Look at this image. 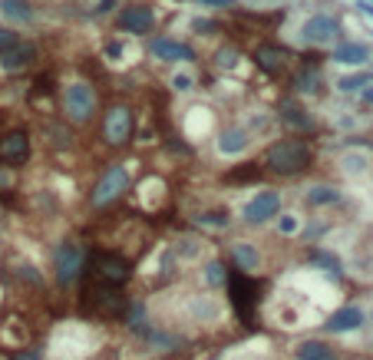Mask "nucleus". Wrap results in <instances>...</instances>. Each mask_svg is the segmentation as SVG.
Returning a JSON list of instances; mask_svg holds the SVG:
<instances>
[{
  "mask_svg": "<svg viewBox=\"0 0 373 360\" xmlns=\"http://www.w3.org/2000/svg\"><path fill=\"white\" fill-rule=\"evenodd\" d=\"M360 96H363V103H367V106H373V86H367Z\"/></svg>",
  "mask_w": 373,
  "mask_h": 360,
  "instance_id": "ea45409f",
  "label": "nucleus"
},
{
  "mask_svg": "<svg viewBox=\"0 0 373 360\" xmlns=\"http://www.w3.org/2000/svg\"><path fill=\"white\" fill-rule=\"evenodd\" d=\"M231 264H235V271L254 274L261 268V251L251 241H231Z\"/></svg>",
  "mask_w": 373,
  "mask_h": 360,
  "instance_id": "aec40b11",
  "label": "nucleus"
},
{
  "mask_svg": "<svg viewBox=\"0 0 373 360\" xmlns=\"http://www.w3.org/2000/svg\"><path fill=\"white\" fill-rule=\"evenodd\" d=\"M218 153L221 155H242V153H248V146H251V132L248 129H242V126H225V129L218 132Z\"/></svg>",
  "mask_w": 373,
  "mask_h": 360,
  "instance_id": "a211bd4d",
  "label": "nucleus"
},
{
  "mask_svg": "<svg viewBox=\"0 0 373 360\" xmlns=\"http://www.w3.org/2000/svg\"><path fill=\"white\" fill-rule=\"evenodd\" d=\"M370 63H373V60H370ZM370 73H373V70H370Z\"/></svg>",
  "mask_w": 373,
  "mask_h": 360,
  "instance_id": "a19ab883",
  "label": "nucleus"
},
{
  "mask_svg": "<svg viewBox=\"0 0 373 360\" xmlns=\"http://www.w3.org/2000/svg\"><path fill=\"white\" fill-rule=\"evenodd\" d=\"M228 295L238 307V314H242L244 324H251L254 317V307H258V284L251 281V274H242V271H231L228 274Z\"/></svg>",
  "mask_w": 373,
  "mask_h": 360,
  "instance_id": "9d476101",
  "label": "nucleus"
},
{
  "mask_svg": "<svg viewBox=\"0 0 373 360\" xmlns=\"http://www.w3.org/2000/svg\"><path fill=\"white\" fill-rule=\"evenodd\" d=\"M13 360H44L40 350H30V354H13Z\"/></svg>",
  "mask_w": 373,
  "mask_h": 360,
  "instance_id": "58836bf2",
  "label": "nucleus"
},
{
  "mask_svg": "<svg viewBox=\"0 0 373 360\" xmlns=\"http://www.w3.org/2000/svg\"><path fill=\"white\" fill-rule=\"evenodd\" d=\"M225 281H228V268H225V262L215 258V262L205 264V284H209V288H221Z\"/></svg>",
  "mask_w": 373,
  "mask_h": 360,
  "instance_id": "c85d7f7f",
  "label": "nucleus"
},
{
  "mask_svg": "<svg viewBox=\"0 0 373 360\" xmlns=\"http://www.w3.org/2000/svg\"><path fill=\"white\" fill-rule=\"evenodd\" d=\"M192 30L202 33V37H209V33L218 30V23H215V20H192Z\"/></svg>",
  "mask_w": 373,
  "mask_h": 360,
  "instance_id": "72a5a7b5",
  "label": "nucleus"
},
{
  "mask_svg": "<svg viewBox=\"0 0 373 360\" xmlns=\"http://www.w3.org/2000/svg\"><path fill=\"white\" fill-rule=\"evenodd\" d=\"M116 27L126 33H136V37H143V33H152L155 27V11L149 4H129V7H122L119 17H116Z\"/></svg>",
  "mask_w": 373,
  "mask_h": 360,
  "instance_id": "9b49d317",
  "label": "nucleus"
},
{
  "mask_svg": "<svg viewBox=\"0 0 373 360\" xmlns=\"http://www.w3.org/2000/svg\"><path fill=\"white\" fill-rule=\"evenodd\" d=\"M149 53L162 63H195V50L188 44H178L172 37H152L149 40Z\"/></svg>",
  "mask_w": 373,
  "mask_h": 360,
  "instance_id": "2eb2a0df",
  "label": "nucleus"
},
{
  "mask_svg": "<svg viewBox=\"0 0 373 360\" xmlns=\"http://www.w3.org/2000/svg\"><path fill=\"white\" fill-rule=\"evenodd\" d=\"M198 4H205L211 11H228V7H235V0H198Z\"/></svg>",
  "mask_w": 373,
  "mask_h": 360,
  "instance_id": "c9c22d12",
  "label": "nucleus"
},
{
  "mask_svg": "<svg viewBox=\"0 0 373 360\" xmlns=\"http://www.w3.org/2000/svg\"><path fill=\"white\" fill-rule=\"evenodd\" d=\"M357 11H360L363 17H370V20H373V4H370V0H357Z\"/></svg>",
  "mask_w": 373,
  "mask_h": 360,
  "instance_id": "4c0bfd02",
  "label": "nucleus"
},
{
  "mask_svg": "<svg viewBox=\"0 0 373 360\" xmlns=\"http://www.w3.org/2000/svg\"><path fill=\"white\" fill-rule=\"evenodd\" d=\"M367 86H373L370 70H357V73H347V77L337 79V93H363Z\"/></svg>",
  "mask_w": 373,
  "mask_h": 360,
  "instance_id": "393cba45",
  "label": "nucleus"
},
{
  "mask_svg": "<svg viewBox=\"0 0 373 360\" xmlns=\"http://www.w3.org/2000/svg\"><path fill=\"white\" fill-rule=\"evenodd\" d=\"M370 4H373V0H370Z\"/></svg>",
  "mask_w": 373,
  "mask_h": 360,
  "instance_id": "79ce46f5",
  "label": "nucleus"
},
{
  "mask_svg": "<svg viewBox=\"0 0 373 360\" xmlns=\"http://www.w3.org/2000/svg\"><path fill=\"white\" fill-rule=\"evenodd\" d=\"M310 264H318V268H324V271H327V274H334V278H341V274H343L341 258H337L334 251H327V248H310Z\"/></svg>",
  "mask_w": 373,
  "mask_h": 360,
  "instance_id": "a878e982",
  "label": "nucleus"
},
{
  "mask_svg": "<svg viewBox=\"0 0 373 360\" xmlns=\"http://www.w3.org/2000/svg\"><path fill=\"white\" fill-rule=\"evenodd\" d=\"M33 53H37V50H33L30 44L11 46L7 53H0V70H7V73H13V70H23V66H30Z\"/></svg>",
  "mask_w": 373,
  "mask_h": 360,
  "instance_id": "4be33fe9",
  "label": "nucleus"
},
{
  "mask_svg": "<svg viewBox=\"0 0 373 360\" xmlns=\"http://www.w3.org/2000/svg\"><path fill=\"white\" fill-rule=\"evenodd\" d=\"M310 165H314V149H310L308 139H297V136L271 142V146L264 149V159H261V169L281 175V179L308 172Z\"/></svg>",
  "mask_w": 373,
  "mask_h": 360,
  "instance_id": "f257e3e1",
  "label": "nucleus"
},
{
  "mask_svg": "<svg viewBox=\"0 0 373 360\" xmlns=\"http://www.w3.org/2000/svg\"><path fill=\"white\" fill-rule=\"evenodd\" d=\"M83 311L93 314V317H112V321H122L126 311H129V301H126L116 288L96 281V278H89V281L83 284Z\"/></svg>",
  "mask_w": 373,
  "mask_h": 360,
  "instance_id": "f03ea898",
  "label": "nucleus"
},
{
  "mask_svg": "<svg viewBox=\"0 0 373 360\" xmlns=\"http://www.w3.org/2000/svg\"><path fill=\"white\" fill-rule=\"evenodd\" d=\"M198 225H209V229H228V212H225V208H209V212H202V215H198Z\"/></svg>",
  "mask_w": 373,
  "mask_h": 360,
  "instance_id": "c756f323",
  "label": "nucleus"
},
{
  "mask_svg": "<svg viewBox=\"0 0 373 360\" xmlns=\"http://www.w3.org/2000/svg\"><path fill=\"white\" fill-rule=\"evenodd\" d=\"M238 60H242V50L235 44H221L215 53H211V63L218 66V70H235L238 66Z\"/></svg>",
  "mask_w": 373,
  "mask_h": 360,
  "instance_id": "bb28decb",
  "label": "nucleus"
},
{
  "mask_svg": "<svg viewBox=\"0 0 373 360\" xmlns=\"http://www.w3.org/2000/svg\"><path fill=\"white\" fill-rule=\"evenodd\" d=\"M103 53L110 56V60H119V56H122V44H119V40H110V44H106V50H103Z\"/></svg>",
  "mask_w": 373,
  "mask_h": 360,
  "instance_id": "e433bc0d",
  "label": "nucleus"
},
{
  "mask_svg": "<svg viewBox=\"0 0 373 360\" xmlns=\"http://www.w3.org/2000/svg\"><path fill=\"white\" fill-rule=\"evenodd\" d=\"M0 17L13 23H30L37 17L30 0H0Z\"/></svg>",
  "mask_w": 373,
  "mask_h": 360,
  "instance_id": "b1692460",
  "label": "nucleus"
},
{
  "mask_svg": "<svg viewBox=\"0 0 373 360\" xmlns=\"http://www.w3.org/2000/svg\"><path fill=\"white\" fill-rule=\"evenodd\" d=\"M330 60L341 66H367L373 60V50L360 40H341V44L330 50Z\"/></svg>",
  "mask_w": 373,
  "mask_h": 360,
  "instance_id": "dca6fc26",
  "label": "nucleus"
},
{
  "mask_svg": "<svg viewBox=\"0 0 373 360\" xmlns=\"http://www.w3.org/2000/svg\"><path fill=\"white\" fill-rule=\"evenodd\" d=\"M86 268V248L79 241H63L56 245L53 251V271H56V284L60 288H70Z\"/></svg>",
  "mask_w": 373,
  "mask_h": 360,
  "instance_id": "0eeeda50",
  "label": "nucleus"
},
{
  "mask_svg": "<svg viewBox=\"0 0 373 360\" xmlns=\"http://www.w3.org/2000/svg\"><path fill=\"white\" fill-rule=\"evenodd\" d=\"M89 278L110 284V288H122L132 281V262L119 251H96L89 258Z\"/></svg>",
  "mask_w": 373,
  "mask_h": 360,
  "instance_id": "20e7f679",
  "label": "nucleus"
},
{
  "mask_svg": "<svg viewBox=\"0 0 373 360\" xmlns=\"http://www.w3.org/2000/svg\"><path fill=\"white\" fill-rule=\"evenodd\" d=\"M343 202V192L337 186H327V182H318V186L308 188V205L314 208H324V205H341Z\"/></svg>",
  "mask_w": 373,
  "mask_h": 360,
  "instance_id": "5701e85b",
  "label": "nucleus"
},
{
  "mask_svg": "<svg viewBox=\"0 0 373 360\" xmlns=\"http://www.w3.org/2000/svg\"><path fill=\"white\" fill-rule=\"evenodd\" d=\"M136 132V116L126 103H112L110 110L103 112V142L110 149H126Z\"/></svg>",
  "mask_w": 373,
  "mask_h": 360,
  "instance_id": "423d86ee",
  "label": "nucleus"
},
{
  "mask_svg": "<svg viewBox=\"0 0 373 360\" xmlns=\"http://www.w3.org/2000/svg\"><path fill=\"white\" fill-rule=\"evenodd\" d=\"M294 357L297 360H341L337 357V347H330L327 340H320V338L301 340L294 347Z\"/></svg>",
  "mask_w": 373,
  "mask_h": 360,
  "instance_id": "412c9836",
  "label": "nucleus"
},
{
  "mask_svg": "<svg viewBox=\"0 0 373 360\" xmlns=\"http://www.w3.org/2000/svg\"><path fill=\"white\" fill-rule=\"evenodd\" d=\"M343 40V27L334 13H310L308 20L301 23V44L324 50V46H337Z\"/></svg>",
  "mask_w": 373,
  "mask_h": 360,
  "instance_id": "39448f33",
  "label": "nucleus"
},
{
  "mask_svg": "<svg viewBox=\"0 0 373 360\" xmlns=\"http://www.w3.org/2000/svg\"><path fill=\"white\" fill-rule=\"evenodd\" d=\"M20 44V37L11 30V27H0V53H7L11 46H17Z\"/></svg>",
  "mask_w": 373,
  "mask_h": 360,
  "instance_id": "2f4dec72",
  "label": "nucleus"
},
{
  "mask_svg": "<svg viewBox=\"0 0 373 360\" xmlns=\"http://www.w3.org/2000/svg\"><path fill=\"white\" fill-rule=\"evenodd\" d=\"M96 110H99V99H96V89L89 83H70L63 89V116L73 126H89L96 120Z\"/></svg>",
  "mask_w": 373,
  "mask_h": 360,
  "instance_id": "7ed1b4c3",
  "label": "nucleus"
},
{
  "mask_svg": "<svg viewBox=\"0 0 373 360\" xmlns=\"http://www.w3.org/2000/svg\"><path fill=\"white\" fill-rule=\"evenodd\" d=\"M281 215V192L277 188H261L258 195L242 208V221L251 229H261L268 221H275Z\"/></svg>",
  "mask_w": 373,
  "mask_h": 360,
  "instance_id": "1a4fd4ad",
  "label": "nucleus"
},
{
  "mask_svg": "<svg viewBox=\"0 0 373 360\" xmlns=\"http://www.w3.org/2000/svg\"><path fill=\"white\" fill-rule=\"evenodd\" d=\"M281 120H284V126H291L294 132H314V126H318L314 116H310V112L291 96L281 99Z\"/></svg>",
  "mask_w": 373,
  "mask_h": 360,
  "instance_id": "6ab92c4d",
  "label": "nucleus"
},
{
  "mask_svg": "<svg viewBox=\"0 0 373 360\" xmlns=\"http://www.w3.org/2000/svg\"><path fill=\"white\" fill-rule=\"evenodd\" d=\"M363 324H367V311H363L360 304H343L324 321V330H327V334H353V330H360Z\"/></svg>",
  "mask_w": 373,
  "mask_h": 360,
  "instance_id": "4468645a",
  "label": "nucleus"
},
{
  "mask_svg": "<svg viewBox=\"0 0 373 360\" xmlns=\"http://www.w3.org/2000/svg\"><path fill=\"white\" fill-rule=\"evenodd\" d=\"M172 86H176L178 93H192V89H195V79L188 77V73H176V77H172Z\"/></svg>",
  "mask_w": 373,
  "mask_h": 360,
  "instance_id": "473e14b6",
  "label": "nucleus"
},
{
  "mask_svg": "<svg viewBox=\"0 0 373 360\" xmlns=\"http://www.w3.org/2000/svg\"><path fill=\"white\" fill-rule=\"evenodd\" d=\"M287 60H291V53H287L284 46H277V44H261L258 50H254V63H258V70H264L268 77L284 73Z\"/></svg>",
  "mask_w": 373,
  "mask_h": 360,
  "instance_id": "f3484780",
  "label": "nucleus"
},
{
  "mask_svg": "<svg viewBox=\"0 0 373 360\" xmlns=\"http://www.w3.org/2000/svg\"><path fill=\"white\" fill-rule=\"evenodd\" d=\"M341 169H343V175H363L367 169H370V155L367 153H347L341 159Z\"/></svg>",
  "mask_w": 373,
  "mask_h": 360,
  "instance_id": "cd10ccee",
  "label": "nucleus"
},
{
  "mask_svg": "<svg viewBox=\"0 0 373 360\" xmlns=\"http://www.w3.org/2000/svg\"><path fill=\"white\" fill-rule=\"evenodd\" d=\"M30 159V132L27 129H11L0 136V162L7 165H23Z\"/></svg>",
  "mask_w": 373,
  "mask_h": 360,
  "instance_id": "ddd939ff",
  "label": "nucleus"
},
{
  "mask_svg": "<svg viewBox=\"0 0 373 360\" xmlns=\"http://www.w3.org/2000/svg\"><path fill=\"white\" fill-rule=\"evenodd\" d=\"M277 231L284 235V238H291V235H297L301 231V215H277Z\"/></svg>",
  "mask_w": 373,
  "mask_h": 360,
  "instance_id": "7c9ffc66",
  "label": "nucleus"
},
{
  "mask_svg": "<svg viewBox=\"0 0 373 360\" xmlns=\"http://www.w3.org/2000/svg\"><path fill=\"white\" fill-rule=\"evenodd\" d=\"M291 89L294 93H301V96H314V93H320L324 89V66L318 63V60H301L297 63V70L291 73Z\"/></svg>",
  "mask_w": 373,
  "mask_h": 360,
  "instance_id": "f8f14e48",
  "label": "nucleus"
},
{
  "mask_svg": "<svg viewBox=\"0 0 373 360\" xmlns=\"http://www.w3.org/2000/svg\"><path fill=\"white\" fill-rule=\"evenodd\" d=\"M129 188V169L126 165H110L106 172L99 175V182L93 186V192H89V205L93 208H106L112 205V202H119L122 192Z\"/></svg>",
  "mask_w": 373,
  "mask_h": 360,
  "instance_id": "6e6552de",
  "label": "nucleus"
},
{
  "mask_svg": "<svg viewBox=\"0 0 373 360\" xmlns=\"http://www.w3.org/2000/svg\"><path fill=\"white\" fill-rule=\"evenodd\" d=\"M20 274L27 278V281H33V284H37V288H44V278L37 274V268H33V264H20Z\"/></svg>",
  "mask_w": 373,
  "mask_h": 360,
  "instance_id": "f704fd0d",
  "label": "nucleus"
}]
</instances>
